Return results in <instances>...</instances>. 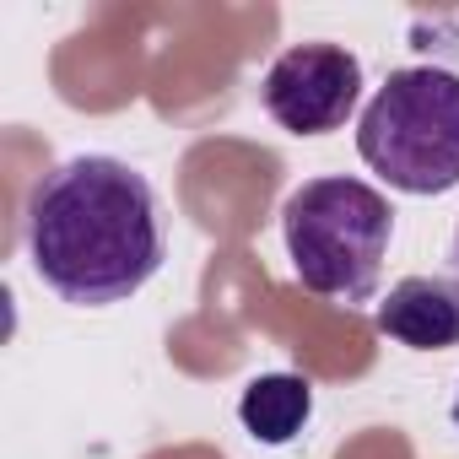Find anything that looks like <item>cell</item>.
<instances>
[{"instance_id":"6","label":"cell","mask_w":459,"mask_h":459,"mask_svg":"<svg viewBox=\"0 0 459 459\" xmlns=\"http://www.w3.org/2000/svg\"><path fill=\"white\" fill-rule=\"evenodd\" d=\"M308 416H314V384L298 378V373H265V378H255V384L244 389V400H238L244 432H249L255 443H271V448L292 443V437L308 427Z\"/></svg>"},{"instance_id":"4","label":"cell","mask_w":459,"mask_h":459,"mask_svg":"<svg viewBox=\"0 0 459 459\" xmlns=\"http://www.w3.org/2000/svg\"><path fill=\"white\" fill-rule=\"evenodd\" d=\"M260 103L292 135H330L362 103V60L341 44H292L265 71Z\"/></svg>"},{"instance_id":"7","label":"cell","mask_w":459,"mask_h":459,"mask_svg":"<svg viewBox=\"0 0 459 459\" xmlns=\"http://www.w3.org/2000/svg\"><path fill=\"white\" fill-rule=\"evenodd\" d=\"M448 276L459 281V227H454V244H448Z\"/></svg>"},{"instance_id":"5","label":"cell","mask_w":459,"mask_h":459,"mask_svg":"<svg viewBox=\"0 0 459 459\" xmlns=\"http://www.w3.org/2000/svg\"><path fill=\"white\" fill-rule=\"evenodd\" d=\"M373 330L411 351L459 346V281L454 276H405L373 314Z\"/></svg>"},{"instance_id":"3","label":"cell","mask_w":459,"mask_h":459,"mask_svg":"<svg viewBox=\"0 0 459 459\" xmlns=\"http://www.w3.org/2000/svg\"><path fill=\"white\" fill-rule=\"evenodd\" d=\"M357 152L400 195L459 189V76L443 65L389 71L357 119Z\"/></svg>"},{"instance_id":"8","label":"cell","mask_w":459,"mask_h":459,"mask_svg":"<svg viewBox=\"0 0 459 459\" xmlns=\"http://www.w3.org/2000/svg\"><path fill=\"white\" fill-rule=\"evenodd\" d=\"M454 427H459V394H454Z\"/></svg>"},{"instance_id":"1","label":"cell","mask_w":459,"mask_h":459,"mask_svg":"<svg viewBox=\"0 0 459 459\" xmlns=\"http://www.w3.org/2000/svg\"><path fill=\"white\" fill-rule=\"evenodd\" d=\"M28 260L76 308L135 298L168 260L157 189L130 162L98 152L49 168L28 200Z\"/></svg>"},{"instance_id":"2","label":"cell","mask_w":459,"mask_h":459,"mask_svg":"<svg viewBox=\"0 0 459 459\" xmlns=\"http://www.w3.org/2000/svg\"><path fill=\"white\" fill-rule=\"evenodd\" d=\"M281 233L303 292L330 303H368L389 260L394 211L373 184L335 173V178H308L303 189L287 195Z\"/></svg>"}]
</instances>
